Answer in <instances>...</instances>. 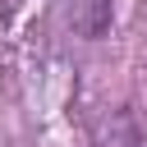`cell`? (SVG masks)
Returning <instances> with one entry per match:
<instances>
[{
    "mask_svg": "<svg viewBox=\"0 0 147 147\" xmlns=\"http://www.w3.org/2000/svg\"><path fill=\"white\" fill-rule=\"evenodd\" d=\"M92 147H142V133H138L133 115L124 106H115L92 124Z\"/></svg>",
    "mask_w": 147,
    "mask_h": 147,
    "instance_id": "cell-1",
    "label": "cell"
},
{
    "mask_svg": "<svg viewBox=\"0 0 147 147\" xmlns=\"http://www.w3.org/2000/svg\"><path fill=\"white\" fill-rule=\"evenodd\" d=\"M110 0H78V9H74V23H78V32L87 37V41H96V37H106V28H110Z\"/></svg>",
    "mask_w": 147,
    "mask_h": 147,
    "instance_id": "cell-2",
    "label": "cell"
}]
</instances>
